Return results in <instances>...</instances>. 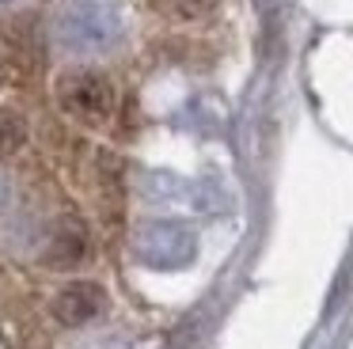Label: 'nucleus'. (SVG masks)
I'll use <instances>...</instances> for the list:
<instances>
[{
    "label": "nucleus",
    "mask_w": 353,
    "mask_h": 349,
    "mask_svg": "<svg viewBox=\"0 0 353 349\" xmlns=\"http://www.w3.org/2000/svg\"><path fill=\"white\" fill-rule=\"evenodd\" d=\"M54 95L61 103V110L69 118L84 121V126H107L118 106L114 83L103 72H95V68H69V72H61L54 83Z\"/></svg>",
    "instance_id": "obj_1"
},
{
    "label": "nucleus",
    "mask_w": 353,
    "mask_h": 349,
    "mask_svg": "<svg viewBox=\"0 0 353 349\" xmlns=\"http://www.w3.org/2000/svg\"><path fill=\"white\" fill-rule=\"evenodd\" d=\"M103 308H107V292L95 281H72L50 303V311H54V319L61 326H84L92 319H99Z\"/></svg>",
    "instance_id": "obj_2"
},
{
    "label": "nucleus",
    "mask_w": 353,
    "mask_h": 349,
    "mask_svg": "<svg viewBox=\"0 0 353 349\" xmlns=\"http://www.w3.org/2000/svg\"><path fill=\"white\" fill-rule=\"evenodd\" d=\"M23 144H27V121L19 118L16 110L0 106V159L16 156Z\"/></svg>",
    "instance_id": "obj_3"
},
{
    "label": "nucleus",
    "mask_w": 353,
    "mask_h": 349,
    "mask_svg": "<svg viewBox=\"0 0 353 349\" xmlns=\"http://www.w3.org/2000/svg\"><path fill=\"white\" fill-rule=\"evenodd\" d=\"M163 8L175 19H201V15H209L216 8V0H163Z\"/></svg>",
    "instance_id": "obj_4"
}]
</instances>
